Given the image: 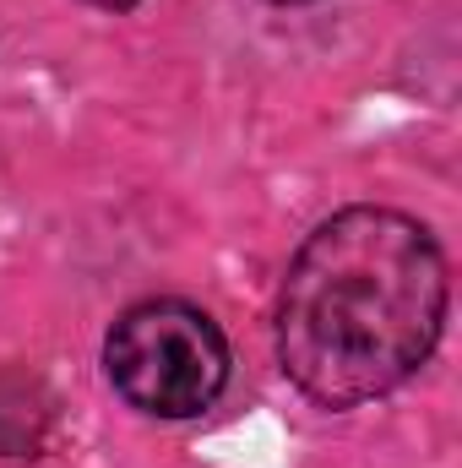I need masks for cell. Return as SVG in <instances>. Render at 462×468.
<instances>
[{"label": "cell", "mask_w": 462, "mask_h": 468, "mask_svg": "<svg viewBox=\"0 0 462 468\" xmlns=\"http://www.w3.org/2000/svg\"><path fill=\"white\" fill-rule=\"evenodd\" d=\"M446 256L397 207H343L305 234L278 294V359L321 409L397 392L441 344Z\"/></svg>", "instance_id": "6da1fadb"}, {"label": "cell", "mask_w": 462, "mask_h": 468, "mask_svg": "<svg viewBox=\"0 0 462 468\" xmlns=\"http://www.w3.org/2000/svg\"><path fill=\"white\" fill-rule=\"evenodd\" d=\"M104 370L147 420H196L229 387V338L191 300H136L104 338Z\"/></svg>", "instance_id": "7a4b0ae2"}, {"label": "cell", "mask_w": 462, "mask_h": 468, "mask_svg": "<svg viewBox=\"0 0 462 468\" xmlns=\"http://www.w3.org/2000/svg\"><path fill=\"white\" fill-rule=\"evenodd\" d=\"M93 5H104V11H131L136 0H93Z\"/></svg>", "instance_id": "3957f363"}, {"label": "cell", "mask_w": 462, "mask_h": 468, "mask_svg": "<svg viewBox=\"0 0 462 468\" xmlns=\"http://www.w3.org/2000/svg\"><path fill=\"white\" fill-rule=\"evenodd\" d=\"M278 5H294V0H278Z\"/></svg>", "instance_id": "277c9868"}]
</instances>
